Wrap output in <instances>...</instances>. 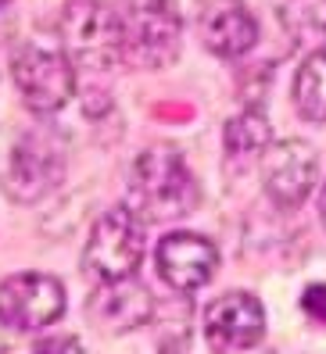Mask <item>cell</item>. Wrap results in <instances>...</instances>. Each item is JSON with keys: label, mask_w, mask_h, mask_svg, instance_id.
Segmentation results:
<instances>
[{"label": "cell", "mask_w": 326, "mask_h": 354, "mask_svg": "<svg viewBox=\"0 0 326 354\" xmlns=\"http://www.w3.org/2000/svg\"><path fill=\"white\" fill-rule=\"evenodd\" d=\"M201 201L197 179L187 169V161L176 147L158 143V147L140 151L129 169V212L144 222H169L190 215Z\"/></svg>", "instance_id": "6da1fadb"}, {"label": "cell", "mask_w": 326, "mask_h": 354, "mask_svg": "<svg viewBox=\"0 0 326 354\" xmlns=\"http://www.w3.org/2000/svg\"><path fill=\"white\" fill-rule=\"evenodd\" d=\"M61 50L83 68L105 72L115 61H122L126 47V18L108 0H69L61 8Z\"/></svg>", "instance_id": "7a4b0ae2"}, {"label": "cell", "mask_w": 326, "mask_h": 354, "mask_svg": "<svg viewBox=\"0 0 326 354\" xmlns=\"http://www.w3.org/2000/svg\"><path fill=\"white\" fill-rule=\"evenodd\" d=\"M144 225L129 212V207H108L90 229L87 251H83V268L100 279V283H115V279H129L136 272V265L144 261Z\"/></svg>", "instance_id": "3957f363"}, {"label": "cell", "mask_w": 326, "mask_h": 354, "mask_svg": "<svg viewBox=\"0 0 326 354\" xmlns=\"http://www.w3.org/2000/svg\"><path fill=\"white\" fill-rule=\"evenodd\" d=\"M11 79L26 100V108L36 115L61 111L75 93L72 57L65 50L44 47V44H26L11 57Z\"/></svg>", "instance_id": "277c9868"}, {"label": "cell", "mask_w": 326, "mask_h": 354, "mask_svg": "<svg viewBox=\"0 0 326 354\" xmlns=\"http://www.w3.org/2000/svg\"><path fill=\"white\" fill-rule=\"evenodd\" d=\"M65 179V143L54 129H29L18 136L4 176V194L18 204H33Z\"/></svg>", "instance_id": "5b68a950"}, {"label": "cell", "mask_w": 326, "mask_h": 354, "mask_svg": "<svg viewBox=\"0 0 326 354\" xmlns=\"http://www.w3.org/2000/svg\"><path fill=\"white\" fill-rule=\"evenodd\" d=\"M65 286L47 272H18L0 283V326L15 333H36L61 319Z\"/></svg>", "instance_id": "8992f818"}, {"label": "cell", "mask_w": 326, "mask_h": 354, "mask_svg": "<svg viewBox=\"0 0 326 354\" xmlns=\"http://www.w3.org/2000/svg\"><path fill=\"white\" fill-rule=\"evenodd\" d=\"M266 337V308L248 290H230L205 311V340L215 354H251Z\"/></svg>", "instance_id": "52a82bcc"}, {"label": "cell", "mask_w": 326, "mask_h": 354, "mask_svg": "<svg viewBox=\"0 0 326 354\" xmlns=\"http://www.w3.org/2000/svg\"><path fill=\"white\" fill-rule=\"evenodd\" d=\"M319 176V158L312 143L305 140H280L262 154V183L273 204L280 207H298L312 194Z\"/></svg>", "instance_id": "ba28073f"}, {"label": "cell", "mask_w": 326, "mask_h": 354, "mask_svg": "<svg viewBox=\"0 0 326 354\" xmlns=\"http://www.w3.org/2000/svg\"><path fill=\"white\" fill-rule=\"evenodd\" d=\"M179 32H183L179 18L165 15L154 4H140L126 18L122 61H129L136 68H169L179 57Z\"/></svg>", "instance_id": "9c48e42d"}, {"label": "cell", "mask_w": 326, "mask_h": 354, "mask_svg": "<svg viewBox=\"0 0 326 354\" xmlns=\"http://www.w3.org/2000/svg\"><path fill=\"white\" fill-rule=\"evenodd\" d=\"M154 265H158V276L172 290L190 294V290H201L215 276L219 251L201 233H169L154 247Z\"/></svg>", "instance_id": "30bf717a"}, {"label": "cell", "mask_w": 326, "mask_h": 354, "mask_svg": "<svg viewBox=\"0 0 326 354\" xmlns=\"http://www.w3.org/2000/svg\"><path fill=\"white\" fill-rule=\"evenodd\" d=\"M154 315V294L129 279H115V283H100L90 301H87V319L100 329V333H129L140 329Z\"/></svg>", "instance_id": "8fae6325"}, {"label": "cell", "mask_w": 326, "mask_h": 354, "mask_svg": "<svg viewBox=\"0 0 326 354\" xmlns=\"http://www.w3.org/2000/svg\"><path fill=\"white\" fill-rule=\"evenodd\" d=\"M201 39L215 57H240L258 44V18L244 4H215L201 18Z\"/></svg>", "instance_id": "7c38bea8"}, {"label": "cell", "mask_w": 326, "mask_h": 354, "mask_svg": "<svg viewBox=\"0 0 326 354\" xmlns=\"http://www.w3.org/2000/svg\"><path fill=\"white\" fill-rule=\"evenodd\" d=\"M294 108L305 122H326V50H312L294 75Z\"/></svg>", "instance_id": "4fadbf2b"}, {"label": "cell", "mask_w": 326, "mask_h": 354, "mask_svg": "<svg viewBox=\"0 0 326 354\" xmlns=\"http://www.w3.org/2000/svg\"><path fill=\"white\" fill-rule=\"evenodd\" d=\"M280 22L294 44H323L326 39V0H287Z\"/></svg>", "instance_id": "5bb4252c"}, {"label": "cell", "mask_w": 326, "mask_h": 354, "mask_svg": "<svg viewBox=\"0 0 326 354\" xmlns=\"http://www.w3.org/2000/svg\"><path fill=\"white\" fill-rule=\"evenodd\" d=\"M222 140H226V154H233V158H248V154L266 151L269 147V118L255 108L240 111L226 122Z\"/></svg>", "instance_id": "9a60e30c"}, {"label": "cell", "mask_w": 326, "mask_h": 354, "mask_svg": "<svg viewBox=\"0 0 326 354\" xmlns=\"http://www.w3.org/2000/svg\"><path fill=\"white\" fill-rule=\"evenodd\" d=\"M33 354H83V344H79L72 333H57V337H47L33 347Z\"/></svg>", "instance_id": "2e32d148"}, {"label": "cell", "mask_w": 326, "mask_h": 354, "mask_svg": "<svg viewBox=\"0 0 326 354\" xmlns=\"http://www.w3.org/2000/svg\"><path fill=\"white\" fill-rule=\"evenodd\" d=\"M301 308L309 311V315L316 322L326 326V283H312V286H305V294H301Z\"/></svg>", "instance_id": "e0dca14e"}, {"label": "cell", "mask_w": 326, "mask_h": 354, "mask_svg": "<svg viewBox=\"0 0 326 354\" xmlns=\"http://www.w3.org/2000/svg\"><path fill=\"white\" fill-rule=\"evenodd\" d=\"M144 4H154V8H161L165 15H172V18H179L183 26L190 22V18L201 11V4H205V0H144Z\"/></svg>", "instance_id": "ac0fdd59"}, {"label": "cell", "mask_w": 326, "mask_h": 354, "mask_svg": "<svg viewBox=\"0 0 326 354\" xmlns=\"http://www.w3.org/2000/svg\"><path fill=\"white\" fill-rule=\"evenodd\" d=\"M319 222L326 229V183H323V190H319Z\"/></svg>", "instance_id": "d6986e66"}, {"label": "cell", "mask_w": 326, "mask_h": 354, "mask_svg": "<svg viewBox=\"0 0 326 354\" xmlns=\"http://www.w3.org/2000/svg\"><path fill=\"white\" fill-rule=\"evenodd\" d=\"M4 4H8V0H0V8H4Z\"/></svg>", "instance_id": "ffe728a7"}, {"label": "cell", "mask_w": 326, "mask_h": 354, "mask_svg": "<svg viewBox=\"0 0 326 354\" xmlns=\"http://www.w3.org/2000/svg\"><path fill=\"white\" fill-rule=\"evenodd\" d=\"M108 4H111V0H108Z\"/></svg>", "instance_id": "44dd1931"}]
</instances>
